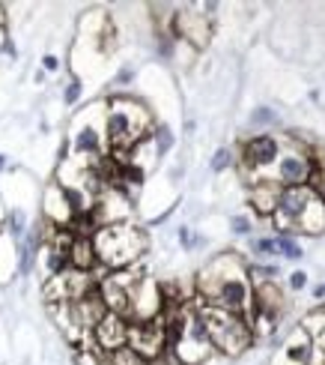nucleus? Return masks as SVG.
I'll return each mask as SVG.
<instances>
[{
  "label": "nucleus",
  "mask_w": 325,
  "mask_h": 365,
  "mask_svg": "<svg viewBox=\"0 0 325 365\" xmlns=\"http://www.w3.org/2000/svg\"><path fill=\"white\" fill-rule=\"evenodd\" d=\"M197 291H200L203 306L221 309L230 314L247 317V312L254 306V284L247 279V267L233 252L212 257V261L200 269Z\"/></svg>",
  "instance_id": "nucleus-1"
},
{
  "label": "nucleus",
  "mask_w": 325,
  "mask_h": 365,
  "mask_svg": "<svg viewBox=\"0 0 325 365\" xmlns=\"http://www.w3.org/2000/svg\"><path fill=\"white\" fill-rule=\"evenodd\" d=\"M149 111L141 102H134L129 96H117L107 102V111L102 117V129H105V144L111 147V153L117 165H129V153L149 138Z\"/></svg>",
  "instance_id": "nucleus-2"
},
{
  "label": "nucleus",
  "mask_w": 325,
  "mask_h": 365,
  "mask_svg": "<svg viewBox=\"0 0 325 365\" xmlns=\"http://www.w3.org/2000/svg\"><path fill=\"white\" fill-rule=\"evenodd\" d=\"M277 227L289 237V231H307L319 234L325 227V201L314 186H296L284 189L275 207Z\"/></svg>",
  "instance_id": "nucleus-3"
},
{
  "label": "nucleus",
  "mask_w": 325,
  "mask_h": 365,
  "mask_svg": "<svg viewBox=\"0 0 325 365\" xmlns=\"http://www.w3.org/2000/svg\"><path fill=\"white\" fill-rule=\"evenodd\" d=\"M92 252H96V264H105L107 269H126L146 252V237L141 227L129 222L105 225L92 234Z\"/></svg>",
  "instance_id": "nucleus-4"
},
{
  "label": "nucleus",
  "mask_w": 325,
  "mask_h": 365,
  "mask_svg": "<svg viewBox=\"0 0 325 365\" xmlns=\"http://www.w3.org/2000/svg\"><path fill=\"white\" fill-rule=\"evenodd\" d=\"M200 321L206 327V336L209 344L215 351H221L227 356H239L247 344H251V327L242 314H230L221 309H209V306H200Z\"/></svg>",
  "instance_id": "nucleus-5"
},
{
  "label": "nucleus",
  "mask_w": 325,
  "mask_h": 365,
  "mask_svg": "<svg viewBox=\"0 0 325 365\" xmlns=\"http://www.w3.org/2000/svg\"><path fill=\"white\" fill-rule=\"evenodd\" d=\"M126 347L134 356H141L144 362H159L167 354L164 321L161 317H152V321H129Z\"/></svg>",
  "instance_id": "nucleus-6"
},
{
  "label": "nucleus",
  "mask_w": 325,
  "mask_h": 365,
  "mask_svg": "<svg viewBox=\"0 0 325 365\" xmlns=\"http://www.w3.org/2000/svg\"><path fill=\"white\" fill-rule=\"evenodd\" d=\"M277 156H281V141H277L275 135H254V138L245 141V147H242V165H245V171H251L254 182H260L262 174L275 168Z\"/></svg>",
  "instance_id": "nucleus-7"
},
{
  "label": "nucleus",
  "mask_w": 325,
  "mask_h": 365,
  "mask_svg": "<svg viewBox=\"0 0 325 365\" xmlns=\"http://www.w3.org/2000/svg\"><path fill=\"white\" fill-rule=\"evenodd\" d=\"M322 362H325V354L314 344L304 327L292 329L289 339L281 344V351L272 359V365H322Z\"/></svg>",
  "instance_id": "nucleus-8"
},
{
  "label": "nucleus",
  "mask_w": 325,
  "mask_h": 365,
  "mask_svg": "<svg viewBox=\"0 0 325 365\" xmlns=\"http://www.w3.org/2000/svg\"><path fill=\"white\" fill-rule=\"evenodd\" d=\"M275 182L284 189H296V186H311L314 177V162L302 150H287V153L277 156L275 162Z\"/></svg>",
  "instance_id": "nucleus-9"
},
{
  "label": "nucleus",
  "mask_w": 325,
  "mask_h": 365,
  "mask_svg": "<svg viewBox=\"0 0 325 365\" xmlns=\"http://www.w3.org/2000/svg\"><path fill=\"white\" fill-rule=\"evenodd\" d=\"M92 111L78 120V126L72 129V150H75V156H87V159H99L105 153V129L102 123H92Z\"/></svg>",
  "instance_id": "nucleus-10"
},
{
  "label": "nucleus",
  "mask_w": 325,
  "mask_h": 365,
  "mask_svg": "<svg viewBox=\"0 0 325 365\" xmlns=\"http://www.w3.org/2000/svg\"><path fill=\"white\" fill-rule=\"evenodd\" d=\"M92 336H96V344L102 347L105 354H117L126 347V339H129V321L119 317L114 312H105L102 321L92 327Z\"/></svg>",
  "instance_id": "nucleus-11"
},
{
  "label": "nucleus",
  "mask_w": 325,
  "mask_h": 365,
  "mask_svg": "<svg viewBox=\"0 0 325 365\" xmlns=\"http://www.w3.org/2000/svg\"><path fill=\"white\" fill-rule=\"evenodd\" d=\"M174 34L188 39L197 48H203L209 42V19L203 12H194V9H182L174 15Z\"/></svg>",
  "instance_id": "nucleus-12"
},
{
  "label": "nucleus",
  "mask_w": 325,
  "mask_h": 365,
  "mask_svg": "<svg viewBox=\"0 0 325 365\" xmlns=\"http://www.w3.org/2000/svg\"><path fill=\"white\" fill-rule=\"evenodd\" d=\"M277 197H281V189H277V182H269V180L254 182V189H251V201H254V207H257L260 212H275Z\"/></svg>",
  "instance_id": "nucleus-13"
},
{
  "label": "nucleus",
  "mask_w": 325,
  "mask_h": 365,
  "mask_svg": "<svg viewBox=\"0 0 325 365\" xmlns=\"http://www.w3.org/2000/svg\"><path fill=\"white\" fill-rule=\"evenodd\" d=\"M304 329H307V336L314 339V344L325 354V312L307 317V327H304Z\"/></svg>",
  "instance_id": "nucleus-14"
},
{
  "label": "nucleus",
  "mask_w": 325,
  "mask_h": 365,
  "mask_svg": "<svg viewBox=\"0 0 325 365\" xmlns=\"http://www.w3.org/2000/svg\"><path fill=\"white\" fill-rule=\"evenodd\" d=\"M275 240V249L281 252V255H287V257H302V246L292 237H287V234H277V237H272Z\"/></svg>",
  "instance_id": "nucleus-15"
},
{
  "label": "nucleus",
  "mask_w": 325,
  "mask_h": 365,
  "mask_svg": "<svg viewBox=\"0 0 325 365\" xmlns=\"http://www.w3.org/2000/svg\"><path fill=\"white\" fill-rule=\"evenodd\" d=\"M149 138L156 141V156L167 153V150L174 147V135H170V129H167V126H159L156 132H149Z\"/></svg>",
  "instance_id": "nucleus-16"
},
{
  "label": "nucleus",
  "mask_w": 325,
  "mask_h": 365,
  "mask_svg": "<svg viewBox=\"0 0 325 365\" xmlns=\"http://www.w3.org/2000/svg\"><path fill=\"white\" fill-rule=\"evenodd\" d=\"M230 162H233V153H230L227 147L215 150V159H212V171H215V174H221L224 168H230Z\"/></svg>",
  "instance_id": "nucleus-17"
},
{
  "label": "nucleus",
  "mask_w": 325,
  "mask_h": 365,
  "mask_svg": "<svg viewBox=\"0 0 325 365\" xmlns=\"http://www.w3.org/2000/svg\"><path fill=\"white\" fill-rule=\"evenodd\" d=\"M9 234H12L15 240L24 237V212H21V210H12V212H9Z\"/></svg>",
  "instance_id": "nucleus-18"
},
{
  "label": "nucleus",
  "mask_w": 325,
  "mask_h": 365,
  "mask_svg": "<svg viewBox=\"0 0 325 365\" xmlns=\"http://www.w3.org/2000/svg\"><path fill=\"white\" fill-rule=\"evenodd\" d=\"M251 123H254V126H262V123H277V114H275V111H269V108H257V111L251 114Z\"/></svg>",
  "instance_id": "nucleus-19"
},
{
  "label": "nucleus",
  "mask_w": 325,
  "mask_h": 365,
  "mask_svg": "<svg viewBox=\"0 0 325 365\" xmlns=\"http://www.w3.org/2000/svg\"><path fill=\"white\" fill-rule=\"evenodd\" d=\"M81 81L78 78H75V81H69V87H66V93H63V99H66V105H75V102H78L81 99Z\"/></svg>",
  "instance_id": "nucleus-20"
},
{
  "label": "nucleus",
  "mask_w": 325,
  "mask_h": 365,
  "mask_svg": "<svg viewBox=\"0 0 325 365\" xmlns=\"http://www.w3.org/2000/svg\"><path fill=\"white\" fill-rule=\"evenodd\" d=\"M251 249H254L257 255H275V252H277V249H275V240H254Z\"/></svg>",
  "instance_id": "nucleus-21"
},
{
  "label": "nucleus",
  "mask_w": 325,
  "mask_h": 365,
  "mask_svg": "<svg viewBox=\"0 0 325 365\" xmlns=\"http://www.w3.org/2000/svg\"><path fill=\"white\" fill-rule=\"evenodd\" d=\"M230 225H233L236 234H251V222H247L245 216H233V222H230Z\"/></svg>",
  "instance_id": "nucleus-22"
},
{
  "label": "nucleus",
  "mask_w": 325,
  "mask_h": 365,
  "mask_svg": "<svg viewBox=\"0 0 325 365\" xmlns=\"http://www.w3.org/2000/svg\"><path fill=\"white\" fill-rule=\"evenodd\" d=\"M42 69H45V72H57V69H60L57 54H45V57H42Z\"/></svg>",
  "instance_id": "nucleus-23"
},
{
  "label": "nucleus",
  "mask_w": 325,
  "mask_h": 365,
  "mask_svg": "<svg viewBox=\"0 0 325 365\" xmlns=\"http://www.w3.org/2000/svg\"><path fill=\"white\" fill-rule=\"evenodd\" d=\"M289 284L299 291V287H304V284H307V276H304L302 269H299V272H292V276H289Z\"/></svg>",
  "instance_id": "nucleus-24"
},
{
  "label": "nucleus",
  "mask_w": 325,
  "mask_h": 365,
  "mask_svg": "<svg viewBox=\"0 0 325 365\" xmlns=\"http://www.w3.org/2000/svg\"><path fill=\"white\" fill-rule=\"evenodd\" d=\"M126 81H132V69H122V72L117 75V84H126Z\"/></svg>",
  "instance_id": "nucleus-25"
},
{
  "label": "nucleus",
  "mask_w": 325,
  "mask_h": 365,
  "mask_svg": "<svg viewBox=\"0 0 325 365\" xmlns=\"http://www.w3.org/2000/svg\"><path fill=\"white\" fill-rule=\"evenodd\" d=\"M4 48H6V30L0 27V54H4Z\"/></svg>",
  "instance_id": "nucleus-26"
},
{
  "label": "nucleus",
  "mask_w": 325,
  "mask_h": 365,
  "mask_svg": "<svg viewBox=\"0 0 325 365\" xmlns=\"http://www.w3.org/2000/svg\"><path fill=\"white\" fill-rule=\"evenodd\" d=\"M314 297H316V299H325V284H319V287H316Z\"/></svg>",
  "instance_id": "nucleus-27"
},
{
  "label": "nucleus",
  "mask_w": 325,
  "mask_h": 365,
  "mask_svg": "<svg viewBox=\"0 0 325 365\" xmlns=\"http://www.w3.org/2000/svg\"><path fill=\"white\" fill-rule=\"evenodd\" d=\"M6 168V156H0V171H4Z\"/></svg>",
  "instance_id": "nucleus-28"
},
{
  "label": "nucleus",
  "mask_w": 325,
  "mask_h": 365,
  "mask_svg": "<svg viewBox=\"0 0 325 365\" xmlns=\"http://www.w3.org/2000/svg\"><path fill=\"white\" fill-rule=\"evenodd\" d=\"M322 365H325V362H322Z\"/></svg>",
  "instance_id": "nucleus-29"
}]
</instances>
